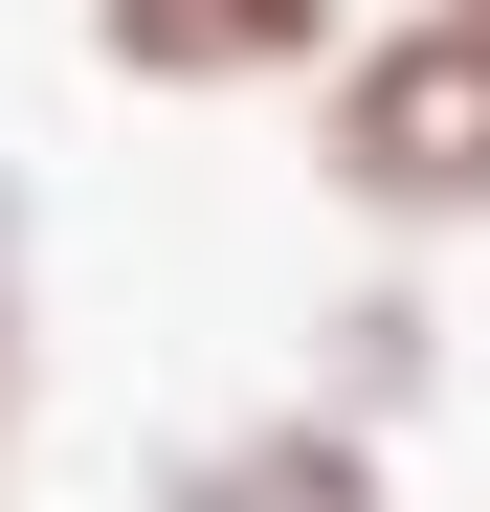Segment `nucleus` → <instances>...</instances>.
<instances>
[{"instance_id": "nucleus-1", "label": "nucleus", "mask_w": 490, "mask_h": 512, "mask_svg": "<svg viewBox=\"0 0 490 512\" xmlns=\"http://www.w3.org/2000/svg\"><path fill=\"white\" fill-rule=\"evenodd\" d=\"M312 179H335L379 245H468L490 223V23H446V0L357 23L312 67Z\"/></svg>"}, {"instance_id": "nucleus-2", "label": "nucleus", "mask_w": 490, "mask_h": 512, "mask_svg": "<svg viewBox=\"0 0 490 512\" xmlns=\"http://www.w3.org/2000/svg\"><path fill=\"white\" fill-rule=\"evenodd\" d=\"M156 512H401V423L357 401H245L156 446Z\"/></svg>"}, {"instance_id": "nucleus-3", "label": "nucleus", "mask_w": 490, "mask_h": 512, "mask_svg": "<svg viewBox=\"0 0 490 512\" xmlns=\"http://www.w3.org/2000/svg\"><path fill=\"white\" fill-rule=\"evenodd\" d=\"M335 45H357V0H90V67H112V90H179V112L312 90Z\"/></svg>"}, {"instance_id": "nucleus-4", "label": "nucleus", "mask_w": 490, "mask_h": 512, "mask_svg": "<svg viewBox=\"0 0 490 512\" xmlns=\"http://www.w3.org/2000/svg\"><path fill=\"white\" fill-rule=\"evenodd\" d=\"M424 379H446L424 290H335V312H312V401H357V423H424Z\"/></svg>"}, {"instance_id": "nucleus-5", "label": "nucleus", "mask_w": 490, "mask_h": 512, "mask_svg": "<svg viewBox=\"0 0 490 512\" xmlns=\"http://www.w3.org/2000/svg\"><path fill=\"white\" fill-rule=\"evenodd\" d=\"M23 446H45V223L0 179V490H23Z\"/></svg>"}, {"instance_id": "nucleus-6", "label": "nucleus", "mask_w": 490, "mask_h": 512, "mask_svg": "<svg viewBox=\"0 0 490 512\" xmlns=\"http://www.w3.org/2000/svg\"><path fill=\"white\" fill-rule=\"evenodd\" d=\"M446 23H490V0H446Z\"/></svg>"}]
</instances>
